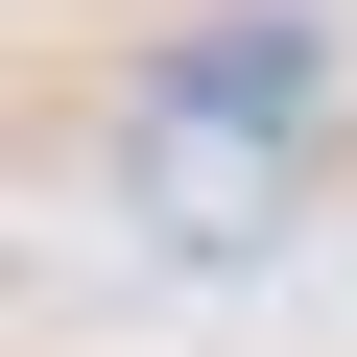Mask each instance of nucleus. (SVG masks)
Instances as JSON below:
<instances>
[{
	"label": "nucleus",
	"mask_w": 357,
	"mask_h": 357,
	"mask_svg": "<svg viewBox=\"0 0 357 357\" xmlns=\"http://www.w3.org/2000/svg\"><path fill=\"white\" fill-rule=\"evenodd\" d=\"M119 119H143V143H215V167H310V119H333V24H310V0H191V24L119 72Z\"/></svg>",
	"instance_id": "nucleus-1"
}]
</instances>
